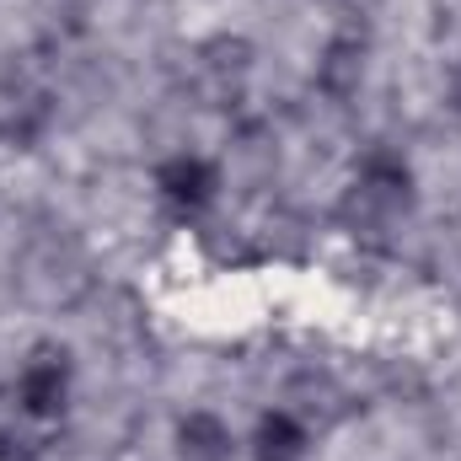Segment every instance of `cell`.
Segmentation results:
<instances>
[{"mask_svg":"<svg viewBox=\"0 0 461 461\" xmlns=\"http://www.w3.org/2000/svg\"><path fill=\"white\" fill-rule=\"evenodd\" d=\"M16 402L27 419H59L70 402V354L54 344H38L16 375Z\"/></svg>","mask_w":461,"mask_h":461,"instance_id":"7a4b0ae2","label":"cell"},{"mask_svg":"<svg viewBox=\"0 0 461 461\" xmlns=\"http://www.w3.org/2000/svg\"><path fill=\"white\" fill-rule=\"evenodd\" d=\"M43 97H32V92H22V86H5L0 92V134L5 140H32L38 129H43Z\"/></svg>","mask_w":461,"mask_h":461,"instance_id":"ba28073f","label":"cell"},{"mask_svg":"<svg viewBox=\"0 0 461 461\" xmlns=\"http://www.w3.org/2000/svg\"><path fill=\"white\" fill-rule=\"evenodd\" d=\"M365 54H370L365 32H339V38L328 43L322 65H317V86H322L328 97H354L359 81H365Z\"/></svg>","mask_w":461,"mask_h":461,"instance_id":"277c9868","label":"cell"},{"mask_svg":"<svg viewBox=\"0 0 461 461\" xmlns=\"http://www.w3.org/2000/svg\"><path fill=\"white\" fill-rule=\"evenodd\" d=\"M413 204V167L397 156V150H365L359 172H354V188H348L344 215L359 226H386L397 221L402 210Z\"/></svg>","mask_w":461,"mask_h":461,"instance_id":"6da1fadb","label":"cell"},{"mask_svg":"<svg viewBox=\"0 0 461 461\" xmlns=\"http://www.w3.org/2000/svg\"><path fill=\"white\" fill-rule=\"evenodd\" d=\"M306 446H312V435H306V424L295 413L274 408V413L258 419V435H252V456L258 461H306Z\"/></svg>","mask_w":461,"mask_h":461,"instance_id":"8992f818","label":"cell"},{"mask_svg":"<svg viewBox=\"0 0 461 461\" xmlns=\"http://www.w3.org/2000/svg\"><path fill=\"white\" fill-rule=\"evenodd\" d=\"M199 70L210 76V81H199V92H204V103L210 108H226L230 97L241 92V76H247V49L241 43H210V49H199Z\"/></svg>","mask_w":461,"mask_h":461,"instance_id":"5b68a950","label":"cell"},{"mask_svg":"<svg viewBox=\"0 0 461 461\" xmlns=\"http://www.w3.org/2000/svg\"><path fill=\"white\" fill-rule=\"evenodd\" d=\"M230 451H236V440L215 413L199 408L177 424V461H230Z\"/></svg>","mask_w":461,"mask_h":461,"instance_id":"52a82bcc","label":"cell"},{"mask_svg":"<svg viewBox=\"0 0 461 461\" xmlns=\"http://www.w3.org/2000/svg\"><path fill=\"white\" fill-rule=\"evenodd\" d=\"M156 194H161L167 210H177V215H204V210L221 199V172H215V161L183 150V156H167V161L156 167Z\"/></svg>","mask_w":461,"mask_h":461,"instance_id":"3957f363","label":"cell"}]
</instances>
